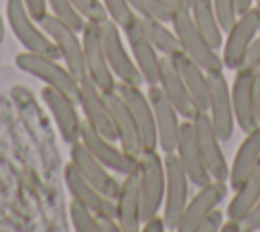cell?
I'll return each mask as SVG.
<instances>
[{"label": "cell", "mask_w": 260, "mask_h": 232, "mask_svg": "<svg viewBox=\"0 0 260 232\" xmlns=\"http://www.w3.org/2000/svg\"><path fill=\"white\" fill-rule=\"evenodd\" d=\"M189 177L177 157V153H165V201L162 218L169 230H175L179 218L189 201Z\"/></svg>", "instance_id": "7"}, {"label": "cell", "mask_w": 260, "mask_h": 232, "mask_svg": "<svg viewBox=\"0 0 260 232\" xmlns=\"http://www.w3.org/2000/svg\"><path fill=\"white\" fill-rule=\"evenodd\" d=\"M16 67L37 79H41L45 85H51L59 92H63L67 98L77 102L79 98V79L67 69V65L59 63L55 57H47L41 53H30V51H20L14 59Z\"/></svg>", "instance_id": "2"}, {"label": "cell", "mask_w": 260, "mask_h": 232, "mask_svg": "<svg viewBox=\"0 0 260 232\" xmlns=\"http://www.w3.org/2000/svg\"><path fill=\"white\" fill-rule=\"evenodd\" d=\"M124 37H126V45L130 47V53L134 57V63L138 65L144 83L152 85L158 83V65H160V53L154 49V45L150 43V39L146 37V33L142 31L138 16L126 24L124 28Z\"/></svg>", "instance_id": "19"}, {"label": "cell", "mask_w": 260, "mask_h": 232, "mask_svg": "<svg viewBox=\"0 0 260 232\" xmlns=\"http://www.w3.org/2000/svg\"><path fill=\"white\" fill-rule=\"evenodd\" d=\"M160 2H162V4H167L169 8L177 10V8H187L191 0H160Z\"/></svg>", "instance_id": "44"}, {"label": "cell", "mask_w": 260, "mask_h": 232, "mask_svg": "<svg viewBox=\"0 0 260 232\" xmlns=\"http://www.w3.org/2000/svg\"><path fill=\"white\" fill-rule=\"evenodd\" d=\"M191 185L201 187L205 183L211 181V175L205 167V161L201 157L199 144H197V136H195V128L191 120H181V130H179V140H177V149H175Z\"/></svg>", "instance_id": "23"}, {"label": "cell", "mask_w": 260, "mask_h": 232, "mask_svg": "<svg viewBox=\"0 0 260 232\" xmlns=\"http://www.w3.org/2000/svg\"><path fill=\"white\" fill-rule=\"evenodd\" d=\"M252 75H254V71L238 67L236 75H234V83L230 85L236 124L242 128L244 134L258 126V118H256V110H254V98H252Z\"/></svg>", "instance_id": "25"}, {"label": "cell", "mask_w": 260, "mask_h": 232, "mask_svg": "<svg viewBox=\"0 0 260 232\" xmlns=\"http://www.w3.org/2000/svg\"><path fill=\"white\" fill-rule=\"evenodd\" d=\"M69 218H71L73 230H77V232H102L98 216L87 206H83L75 199H71V204H69Z\"/></svg>", "instance_id": "31"}, {"label": "cell", "mask_w": 260, "mask_h": 232, "mask_svg": "<svg viewBox=\"0 0 260 232\" xmlns=\"http://www.w3.org/2000/svg\"><path fill=\"white\" fill-rule=\"evenodd\" d=\"M106 10H108V16L120 26L124 28L126 24H130L134 18H136V12L132 10L130 2L128 0H102Z\"/></svg>", "instance_id": "35"}, {"label": "cell", "mask_w": 260, "mask_h": 232, "mask_svg": "<svg viewBox=\"0 0 260 232\" xmlns=\"http://www.w3.org/2000/svg\"><path fill=\"white\" fill-rule=\"evenodd\" d=\"M100 33H102V43H104L110 69L116 75V79L130 85H144V77L122 39V28L112 18H108L100 22Z\"/></svg>", "instance_id": "6"}, {"label": "cell", "mask_w": 260, "mask_h": 232, "mask_svg": "<svg viewBox=\"0 0 260 232\" xmlns=\"http://www.w3.org/2000/svg\"><path fill=\"white\" fill-rule=\"evenodd\" d=\"M260 33V8L252 6L250 10L242 12L236 22L225 31L223 45H221V61L225 69H238L244 61V55L252 41Z\"/></svg>", "instance_id": "8"}, {"label": "cell", "mask_w": 260, "mask_h": 232, "mask_svg": "<svg viewBox=\"0 0 260 232\" xmlns=\"http://www.w3.org/2000/svg\"><path fill=\"white\" fill-rule=\"evenodd\" d=\"M79 140L87 147V151L100 161L104 163L112 173H118V175H126L130 171H134L138 167V157L126 153L120 142L116 140H110L106 138L104 134H100L93 126H89L85 120H83V126H81V136Z\"/></svg>", "instance_id": "10"}, {"label": "cell", "mask_w": 260, "mask_h": 232, "mask_svg": "<svg viewBox=\"0 0 260 232\" xmlns=\"http://www.w3.org/2000/svg\"><path fill=\"white\" fill-rule=\"evenodd\" d=\"M63 179H65V187L71 193V199L87 206L98 218H116V199L106 197L104 193H100L69 161L63 169Z\"/></svg>", "instance_id": "20"}, {"label": "cell", "mask_w": 260, "mask_h": 232, "mask_svg": "<svg viewBox=\"0 0 260 232\" xmlns=\"http://www.w3.org/2000/svg\"><path fill=\"white\" fill-rule=\"evenodd\" d=\"M258 163H260V124L244 134V140L234 155V161L230 165V179H228L230 189H238L244 183V179L256 169Z\"/></svg>", "instance_id": "26"}, {"label": "cell", "mask_w": 260, "mask_h": 232, "mask_svg": "<svg viewBox=\"0 0 260 232\" xmlns=\"http://www.w3.org/2000/svg\"><path fill=\"white\" fill-rule=\"evenodd\" d=\"M41 98H43L45 106L49 108L61 138L69 147L73 142H77L81 136V126H83V120L79 118V112H77V102H73L63 92H59L51 85H45L41 90Z\"/></svg>", "instance_id": "16"}, {"label": "cell", "mask_w": 260, "mask_h": 232, "mask_svg": "<svg viewBox=\"0 0 260 232\" xmlns=\"http://www.w3.org/2000/svg\"><path fill=\"white\" fill-rule=\"evenodd\" d=\"M219 232H244V228H242V222H240V220L228 218V220H223Z\"/></svg>", "instance_id": "43"}, {"label": "cell", "mask_w": 260, "mask_h": 232, "mask_svg": "<svg viewBox=\"0 0 260 232\" xmlns=\"http://www.w3.org/2000/svg\"><path fill=\"white\" fill-rule=\"evenodd\" d=\"M138 22H140L142 31L146 33V37L150 39V43L154 45V49L160 55L175 59L177 55L183 53V49L179 45V39H177L173 26H169V22H162V20H156V18H150V16H138Z\"/></svg>", "instance_id": "28"}, {"label": "cell", "mask_w": 260, "mask_h": 232, "mask_svg": "<svg viewBox=\"0 0 260 232\" xmlns=\"http://www.w3.org/2000/svg\"><path fill=\"white\" fill-rule=\"evenodd\" d=\"M252 98H254L256 118H258V124H260V67H256L254 75H252Z\"/></svg>", "instance_id": "42"}, {"label": "cell", "mask_w": 260, "mask_h": 232, "mask_svg": "<svg viewBox=\"0 0 260 232\" xmlns=\"http://www.w3.org/2000/svg\"><path fill=\"white\" fill-rule=\"evenodd\" d=\"M47 4H49V12H53L55 16H59V18L65 20L67 24H71L77 33L83 31L85 20H83V16L75 10V6H73L71 0H47Z\"/></svg>", "instance_id": "33"}, {"label": "cell", "mask_w": 260, "mask_h": 232, "mask_svg": "<svg viewBox=\"0 0 260 232\" xmlns=\"http://www.w3.org/2000/svg\"><path fill=\"white\" fill-rule=\"evenodd\" d=\"M234 2H236V8H238V14H242V12H246L254 6V0H234Z\"/></svg>", "instance_id": "45"}, {"label": "cell", "mask_w": 260, "mask_h": 232, "mask_svg": "<svg viewBox=\"0 0 260 232\" xmlns=\"http://www.w3.org/2000/svg\"><path fill=\"white\" fill-rule=\"evenodd\" d=\"M39 24L43 26V31L53 39L59 57L63 59V63L67 65V69L81 79L83 75H87L85 71V57H83V43H81V33H77L71 24H67L65 20H61L59 16H55L53 12H47Z\"/></svg>", "instance_id": "5"}, {"label": "cell", "mask_w": 260, "mask_h": 232, "mask_svg": "<svg viewBox=\"0 0 260 232\" xmlns=\"http://www.w3.org/2000/svg\"><path fill=\"white\" fill-rule=\"evenodd\" d=\"M171 26L179 39V45L183 49V53L187 57H191L197 65H201L207 73H215V71H223V61L221 55H217V49H213L207 39L203 37V33L197 28L189 6L187 8H177L173 12L171 18Z\"/></svg>", "instance_id": "1"}, {"label": "cell", "mask_w": 260, "mask_h": 232, "mask_svg": "<svg viewBox=\"0 0 260 232\" xmlns=\"http://www.w3.org/2000/svg\"><path fill=\"white\" fill-rule=\"evenodd\" d=\"M77 104L81 106V112H83L85 122H87L89 126H93V128H95L100 134H104L106 138L118 142L116 128H114V122H112L110 108H108V104H106L104 92H102L87 75H83V77L79 79V98H77Z\"/></svg>", "instance_id": "17"}, {"label": "cell", "mask_w": 260, "mask_h": 232, "mask_svg": "<svg viewBox=\"0 0 260 232\" xmlns=\"http://www.w3.org/2000/svg\"><path fill=\"white\" fill-rule=\"evenodd\" d=\"M173 61H175L191 98L195 100L197 108L207 112L209 110V73L201 65H197L191 57H187L185 53L177 55Z\"/></svg>", "instance_id": "27"}, {"label": "cell", "mask_w": 260, "mask_h": 232, "mask_svg": "<svg viewBox=\"0 0 260 232\" xmlns=\"http://www.w3.org/2000/svg\"><path fill=\"white\" fill-rule=\"evenodd\" d=\"M116 220L122 232H140V173L138 167L124 175L116 195Z\"/></svg>", "instance_id": "24"}, {"label": "cell", "mask_w": 260, "mask_h": 232, "mask_svg": "<svg viewBox=\"0 0 260 232\" xmlns=\"http://www.w3.org/2000/svg\"><path fill=\"white\" fill-rule=\"evenodd\" d=\"M140 173V218L142 222L160 214L165 201V157L158 151H146L138 157Z\"/></svg>", "instance_id": "4"}, {"label": "cell", "mask_w": 260, "mask_h": 232, "mask_svg": "<svg viewBox=\"0 0 260 232\" xmlns=\"http://www.w3.org/2000/svg\"><path fill=\"white\" fill-rule=\"evenodd\" d=\"M4 37H6V22H4V16L0 12V43L4 41Z\"/></svg>", "instance_id": "46"}, {"label": "cell", "mask_w": 260, "mask_h": 232, "mask_svg": "<svg viewBox=\"0 0 260 232\" xmlns=\"http://www.w3.org/2000/svg\"><path fill=\"white\" fill-rule=\"evenodd\" d=\"M228 187H230L228 181H215V179L197 187V193L187 201L175 230L177 232H195L197 226L201 224V220L225 199Z\"/></svg>", "instance_id": "15"}, {"label": "cell", "mask_w": 260, "mask_h": 232, "mask_svg": "<svg viewBox=\"0 0 260 232\" xmlns=\"http://www.w3.org/2000/svg\"><path fill=\"white\" fill-rule=\"evenodd\" d=\"M211 2H213V10H215V14H217V20H219L223 33L230 31V26H232V24L236 22V18L240 16V14H238V8H236V2H234V0H211Z\"/></svg>", "instance_id": "36"}, {"label": "cell", "mask_w": 260, "mask_h": 232, "mask_svg": "<svg viewBox=\"0 0 260 232\" xmlns=\"http://www.w3.org/2000/svg\"><path fill=\"white\" fill-rule=\"evenodd\" d=\"M81 43H83V57H85V71L87 77L102 90V92H112L118 88V79L110 69L104 43H102V33L98 22H85L81 31Z\"/></svg>", "instance_id": "9"}, {"label": "cell", "mask_w": 260, "mask_h": 232, "mask_svg": "<svg viewBox=\"0 0 260 232\" xmlns=\"http://www.w3.org/2000/svg\"><path fill=\"white\" fill-rule=\"evenodd\" d=\"M158 85L165 92V96L171 100V104L177 108L183 120H193L201 110L197 108L195 100L191 98L175 61L171 57L160 55V65H158Z\"/></svg>", "instance_id": "21"}, {"label": "cell", "mask_w": 260, "mask_h": 232, "mask_svg": "<svg viewBox=\"0 0 260 232\" xmlns=\"http://www.w3.org/2000/svg\"><path fill=\"white\" fill-rule=\"evenodd\" d=\"M71 2H73L75 10L83 16L85 22H98L100 24V22L110 18L102 0H71Z\"/></svg>", "instance_id": "34"}, {"label": "cell", "mask_w": 260, "mask_h": 232, "mask_svg": "<svg viewBox=\"0 0 260 232\" xmlns=\"http://www.w3.org/2000/svg\"><path fill=\"white\" fill-rule=\"evenodd\" d=\"M240 67H244V69H248V71H254L256 67H260V33H258V37L252 41V45L248 47V51H246L244 61H242Z\"/></svg>", "instance_id": "38"}, {"label": "cell", "mask_w": 260, "mask_h": 232, "mask_svg": "<svg viewBox=\"0 0 260 232\" xmlns=\"http://www.w3.org/2000/svg\"><path fill=\"white\" fill-rule=\"evenodd\" d=\"M211 124L217 132V136L223 140H230L236 126L234 106H232V90L228 85V79L223 71L209 73V110H207Z\"/></svg>", "instance_id": "14"}, {"label": "cell", "mask_w": 260, "mask_h": 232, "mask_svg": "<svg viewBox=\"0 0 260 232\" xmlns=\"http://www.w3.org/2000/svg\"><path fill=\"white\" fill-rule=\"evenodd\" d=\"M244 232H260V199L254 204V208L244 216L242 220Z\"/></svg>", "instance_id": "39"}, {"label": "cell", "mask_w": 260, "mask_h": 232, "mask_svg": "<svg viewBox=\"0 0 260 232\" xmlns=\"http://www.w3.org/2000/svg\"><path fill=\"white\" fill-rule=\"evenodd\" d=\"M260 199V163L256 169L244 179V183L234 189V195L228 204V218L244 220V216L254 208V204Z\"/></svg>", "instance_id": "29"}, {"label": "cell", "mask_w": 260, "mask_h": 232, "mask_svg": "<svg viewBox=\"0 0 260 232\" xmlns=\"http://www.w3.org/2000/svg\"><path fill=\"white\" fill-rule=\"evenodd\" d=\"M140 230H142V232H165V230H169V228H167V222H165L162 214H154V216H150V218H146V220L142 222Z\"/></svg>", "instance_id": "40"}, {"label": "cell", "mask_w": 260, "mask_h": 232, "mask_svg": "<svg viewBox=\"0 0 260 232\" xmlns=\"http://www.w3.org/2000/svg\"><path fill=\"white\" fill-rule=\"evenodd\" d=\"M118 94L124 98L128 104L134 122L140 132V142H142V153L146 151H158V134H156V122H154V112L148 100V94L142 90V85H130L124 81H118Z\"/></svg>", "instance_id": "11"}, {"label": "cell", "mask_w": 260, "mask_h": 232, "mask_svg": "<svg viewBox=\"0 0 260 232\" xmlns=\"http://www.w3.org/2000/svg\"><path fill=\"white\" fill-rule=\"evenodd\" d=\"M128 2H130L132 10L136 12V16H150V18H156V20L171 24L175 10L169 8L167 4H162L160 0H128Z\"/></svg>", "instance_id": "32"}, {"label": "cell", "mask_w": 260, "mask_h": 232, "mask_svg": "<svg viewBox=\"0 0 260 232\" xmlns=\"http://www.w3.org/2000/svg\"><path fill=\"white\" fill-rule=\"evenodd\" d=\"M254 6H258V8H260V0H254Z\"/></svg>", "instance_id": "47"}, {"label": "cell", "mask_w": 260, "mask_h": 232, "mask_svg": "<svg viewBox=\"0 0 260 232\" xmlns=\"http://www.w3.org/2000/svg\"><path fill=\"white\" fill-rule=\"evenodd\" d=\"M22 2H24L26 10L32 14L35 20H41V18L49 12V4H47V0H22Z\"/></svg>", "instance_id": "41"}, {"label": "cell", "mask_w": 260, "mask_h": 232, "mask_svg": "<svg viewBox=\"0 0 260 232\" xmlns=\"http://www.w3.org/2000/svg\"><path fill=\"white\" fill-rule=\"evenodd\" d=\"M6 20L18 43L24 47V51L61 59L53 39L43 31L39 20L32 18L22 0H6Z\"/></svg>", "instance_id": "3"}, {"label": "cell", "mask_w": 260, "mask_h": 232, "mask_svg": "<svg viewBox=\"0 0 260 232\" xmlns=\"http://www.w3.org/2000/svg\"><path fill=\"white\" fill-rule=\"evenodd\" d=\"M189 10H191V16H193L197 28L207 39V43L213 49H221V45H223V28H221V24L217 20V14L213 10V2L211 0H191L189 2Z\"/></svg>", "instance_id": "30"}, {"label": "cell", "mask_w": 260, "mask_h": 232, "mask_svg": "<svg viewBox=\"0 0 260 232\" xmlns=\"http://www.w3.org/2000/svg\"><path fill=\"white\" fill-rule=\"evenodd\" d=\"M152 112H154V122H156V134H158V149L162 153H175L177 140H179V130H181V114L177 108L171 104V100L165 96L158 83L148 85L146 90Z\"/></svg>", "instance_id": "13"}, {"label": "cell", "mask_w": 260, "mask_h": 232, "mask_svg": "<svg viewBox=\"0 0 260 232\" xmlns=\"http://www.w3.org/2000/svg\"><path fill=\"white\" fill-rule=\"evenodd\" d=\"M223 214L215 208V210H211L203 220H201V224L197 226V230L195 232H219V228H221V224H223Z\"/></svg>", "instance_id": "37"}, {"label": "cell", "mask_w": 260, "mask_h": 232, "mask_svg": "<svg viewBox=\"0 0 260 232\" xmlns=\"http://www.w3.org/2000/svg\"><path fill=\"white\" fill-rule=\"evenodd\" d=\"M104 98H106V104L110 108V116H112V122H114V128H116V136H118L120 147L126 153L134 155V157H140L142 155L140 132H138V126L134 122V116H132L128 104L118 94V90L104 92Z\"/></svg>", "instance_id": "22"}, {"label": "cell", "mask_w": 260, "mask_h": 232, "mask_svg": "<svg viewBox=\"0 0 260 232\" xmlns=\"http://www.w3.org/2000/svg\"><path fill=\"white\" fill-rule=\"evenodd\" d=\"M191 122H193V128H195V136H197L201 157L205 161V167H207L211 179L228 181L230 179V165H228V159L221 151V138L217 136V132L213 128L209 114L201 110Z\"/></svg>", "instance_id": "12"}, {"label": "cell", "mask_w": 260, "mask_h": 232, "mask_svg": "<svg viewBox=\"0 0 260 232\" xmlns=\"http://www.w3.org/2000/svg\"><path fill=\"white\" fill-rule=\"evenodd\" d=\"M69 157H71L69 161L73 163V167H75L100 193H104V195L110 197V199H116V195H118V191H120V181L114 177V173H112L104 163H100V161L87 151V147H85L81 140H77V142L71 144Z\"/></svg>", "instance_id": "18"}]
</instances>
